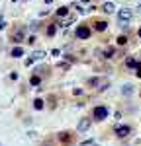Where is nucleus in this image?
I'll return each instance as SVG.
<instances>
[{
  "label": "nucleus",
  "instance_id": "1",
  "mask_svg": "<svg viewBox=\"0 0 141 146\" xmlns=\"http://www.w3.org/2000/svg\"><path fill=\"white\" fill-rule=\"evenodd\" d=\"M131 16H133V14H131L129 8H122V10L117 12V23H120L122 27H126V25L131 22Z\"/></svg>",
  "mask_w": 141,
  "mask_h": 146
},
{
  "label": "nucleus",
  "instance_id": "2",
  "mask_svg": "<svg viewBox=\"0 0 141 146\" xmlns=\"http://www.w3.org/2000/svg\"><path fill=\"white\" fill-rule=\"evenodd\" d=\"M75 35H77V39H82V41H84V39H88V37L92 35V29H90L88 25H84V23H82V25H77Z\"/></svg>",
  "mask_w": 141,
  "mask_h": 146
},
{
  "label": "nucleus",
  "instance_id": "3",
  "mask_svg": "<svg viewBox=\"0 0 141 146\" xmlns=\"http://www.w3.org/2000/svg\"><path fill=\"white\" fill-rule=\"evenodd\" d=\"M88 84H90L92 88H96V90H106V88L110 86V80H106V78H90Z\"/></svg>",
  "mask_w": 141,
  "mask_h": 146
},
{
  "label": "nucleus",
  "instance_id": "4",
  "mask_svg": "<svg viewBox=\"0 0 141 146\" xmlns=\"http://www.w3.org/2000/svg\"><path fill=\"white\" fill-rule=\"evenodd\" d=\"M108 107L106 105H98V107H94V111H92V117L96 119V121H102V119H108Z\"/></svg>",
  "mask_w": 141,
  "mask_h": 146
},
{
  "label": "nucleus",
  "instance_id": "5",
  "mask_svg": "<svg viewBox=\"0 0 141 146\" xmlns=\"http://www.w3.org/2000/svg\"><path fill=\"white\" fill-rule=\"evenodd\" d=\"M114 133H116V136H120V138H126V136L131 133V129H129L128 125H117L116 129H114Z\"/></svg>",
  "mask_w": 141,
  "mask_h": 146
},
{
  "label": "nucleus",
  "instance_id": "6",
  "mask_svg": "<svg viewBox=\"0 0 141 146\" xmlns=\"http://www.w3.org/2000/svg\"><path fill=\"white\" fill-rule=\"evenodd\" d=\"M100 10L104 12V14H112V12L116 10V6H114V2H104V4H102V8H100Z\"/></svg>",
  "mask_w": 141,
  "mask_h": 146
},
{
  "label": "nucleus",
  "instance_id": "7",
  "mask_svg": "<svg viewBox=\"0 0 141 146\" xmlns=\"http://www.w3.org/2000/svg\"><path fill=\"white\" fill-rule=\"evenodd\" d=\"M94 29H96V31H106V29H108V22H104V20H98V22L94 23Z\"/></svg>",
  "mask_w": 141,
  "mask_h": 146
},
{
  "label": "nucleus",
  "instance_id": "8",
  "mask_svg": "<svg viewBox=\"0 0 141 146\" xmlns=\"http://www.w3.org/2000/svg\"><path fill=\"white\" fill-rule=\"evenodd\" d=\"M126 66H128V68H137V66H139V62H137L135 56H128V58H126Z\"/></svg>",
  "mask_w": 141,
  "mask_h": 146
},
{
  "label": "nucleus",
  "instance_id": "9",
  "mask_svg": "<svg viewBox=\"0 0 141 146\" xmlns=\"http://www.w3.org/2000/svg\"><path fill=\"white\" fill-rule=\"evenodd\" d=\"M55 14H57L59 18H67V16H69V8H67V6H61V8L55 10Z\"/></svg>",
  "mask_w": 141,
  "mask_h": 146
},
{
  "label": "nucleus",
  "instance_id": "10",
  "mask_svg": "<svg viewBox=\"0 0 141 146\" xmlns=\"http://www.w3.org/2000/svg\"><path fill=\"white\" fill-rule=\"evenodd\" d=\"M22 39H23V29H20L18 33L12 35V41H14V43H22Z\"/></svg>",
  "mask_w": 141,
  "mask_h": 146
},
{
  "label": "nucleus",
  "instance_id": "11",
  "mask_svg": "<svg viewBox=\"0 0 141 146\" xmlns=\"http://www.w3.org/2000/svg\"><path fill=\"white\" fill-rule=\"evenodd\" d=\"M88 127H90V119H82L81 123H79V127H77V129H79V131H86Z\"/></svg>",
  "mask_w": 141,
  "mask_h": 146
},
{
  "label": "nucleus",
  "instance_id": "12",
  "mask_svg": "<svg viewBox=\"0 0 141 146\" xmlns=\"http://www.w3.org/2000/svg\"><path fill=\"white\" fill-rule=\"evenodd\" d=\"M47 37H53V35L57 33V23H51V25H49V27H47Z\"/></svg>",
  "mask_w": 141,
  "mask_h": 146
},
{
  "label": "nucleus",
  "instance_id": "13",
  "mask_svg": "<svg viewBox=\"0 0 141 146\" xmlns=\"http://www.w3.org/2000/svg\"><path fill=\"white\" fill-rule=\"evenodd\" d=\"M12 56H14V58L23 56V49H22V47H14V49H12Z\"/></svg>",
  "mask_w": 141,
  "mask_h": 146
},
{
  "label": "nucleus",
  "instance_id": "14",
  "mask_svg": "<svg viewBox=\"0 0 141 146\" xmlns=\"http://www.w3.org/2000/svg\"><path fill=\"white\" fill-rule=\"evenodd\" d=\"M59 142L69 144V142H70V135H69V133H61V135H59Z\"/></svg>",
  "mask_w": 141,
  "mask_h": 146
},
{
  "label": "nucleus",
  "instance_id": "15",
  "mask_svg": "<svg viewBox=\"0 0 141 146\" xmlns=\"http://www.w3.org/2000/svg\"><path fill=\"white\" fill-rule=\"evenodd\" d=\"M114 53H116V49H114V47H108V49L104 51V56H106V58H112Z\"/></svg>",
  "mask_w": 141,
  "mask_h": 146
},
{
  "label": "nucleus",
  "instance_id": "16",
  "mask_svg": "<svg viewBox=\"0 0 141 146\" xmlns=\"http://www.w3.org/2000/svg\"><path fill=\"white\" fill-rule=\"evenodd\" d=\"M35 58V60H41V58H43V56H45V51H35L34 55H32Z\"/></svg>",
  "mask_w": 141,
  "mask_h": 146
},
{
  "label": "nucleus",
  "instance_id": "17",
  "mask_svg": "<svg viewBox=\"0 0 141 146\" xmlns=\"http://www.w3.org/2000/svg\"><path fill=\"white\" fill-rule=\"evenodd\" d=\"M34 107L37 109V111H39V109H43V100H39V98H37V100L34 101Z\"/></svg>",
  "mask_w": 141,
  "mask_h": 146
},
{
  "label": "nucleus",
  "instance_id": "18",
  "mask_svg": "<svg viewBox=\"0 0 141 146\" xmlns=\"http://www.w3.org/2000/svg\"><path fill=\"white\" fill-rule=\"evenodd\" d=\"M117 45H128V37L126 35H120L117 37Z\"/></svg>",
  "mask_w": 141,
  "mask_h": 146
},
{
  "label": "nucleus",
  "instance_id": "19",
  "mask_svg": "<svg viewBox=\"0 0 141 146\" xmlns=\"http://www.w3.org/2000/svg\"><path fill=\"white\" fill-rule=\"evenodd\" d=\"M30 82H32L34 86H39V84H41V78H39V76H32V80H30Z\"/></svg>",
  "mask_w": 141,
  "mask_h": 146
},
{
  "label": "nucleus",
  "instance_id": "20",
  "mask_svg": "<svg viewBox=\"0 0 141 146\" xmlns=\"http://www.w3.org/2000/svg\"><path fill=\"white\" fill-rule=\"evenodd\" d=\"M75 10L79 12V14H84V12H86V10H84V8L81 6V4H75Z\"/></svg>",
  "mask_w": 141,
  "mask_h": 146
},
{
  "label": "nucleus",
  "instance_id": "21",
  "mask_svg": "<svg viewBox=\"0 0 141 146\" xmlns=\"http://www.w3.org/2000/svg\"><path fill=\"white\" fill-rule=\"evenodd\" d=\"M34 60H35L34 56H30V58H26V66H30V64H34Z\"/></svg>",
  "mask_w": 141,
  "mask_h": 146
},
{
  "label": "nucleus",
  "instance_id": "22",
  "mask_svg": "<svg viewBox=\"0 0 141 146\" xmlns=\"http://www.w3.org/2000/svg\"><path fill=\"white\" fill-rule=\"evenodd\" d=\"M26 41H28V43H30V45H32V43H35V35H30V37H28V39H26Z\"/></svg>",
  "mask_w": 141,
  "mask_h": 146
},
{
  "label": "nucleus",
  "instance_id": "23",
  "mask_svg": "<svg viewBox=\"0 0 141 146\" xmlns=\"http://www.w3.org/2000/svg\"><path fill=\"white\" fill-rule=\"evenodd\" d=\"M135 76H137V78H141V64L135 68Z\"/></svg>",
  "mask_w": 141,
  "mask_h": 146
},
{
  "label": "nucleus",
  "instance_id": "24",
  "mask_svg": "<svg viewBox=\"0 0 141 146\" xmlns=\"http://www.w3.org/2000/svg\"><path fill=\"white\" fill-rule=\"evenodd\" d=\"M10 80H18V72H12V74H10Z\"/></svg>",
  "mask_w": 141,
  "mask_h": 146
},
{
  "label": "nucleus",
  "instance_id": "25",
  "mask_svg": "<svg viewBox=\"0 0 141 146\" xmlns=\"http://www.w3.org/2000/svg\"><path fill=\"white\" fill-rule=\"evenodd\" d=\"M4 27H6V23H4V20L0 18V29H4Z\"/></svg>",
  "mask_w": 141,
  "mask_h": 146
},
{
  "label": "nucleus",
  "instance_id": "26",
  "mask_svg": "<svg viewBox=\"0 0 141 146\" xmlns=\"http://www.w3.org/2000/svg\"><path fill=\"white\" fill-rule=\"evenodd\" d=\"M81 2H84V4H88V2H92V0H81Z\"/></svg>",
  "mask_w": 141,
  "mask_h": 146
},
{
  "label": "nucleus",
  "instance_id": "27",
  "mask_svg": "<svg viewBox=\"0 0 141 146\" xmlns=\"http://www.w3.org/2000/svg\"><path fill=\"white\" fill-rule=\"evenodd\" d=\"M137 35H139V37H141V27H139V29H137Z\"/></svg>",
  "mask_w": 141,
  "mask_h": 146
},
{
  "label": "nucleus",
  "instance_id": "28",
  "mask_svg": "<svg viewBox=\"0 0 141 146\" xmlns=\"http://www.w3.org/2000/svg\"><path fill=\"white\" fill-rule=\"evenodd\" d=\"M12 2H18V0H12Z\"/></svg>",
  "mask_w": 141,
  "mask_h": 146
}]
</instances>
